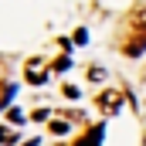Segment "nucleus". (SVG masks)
Masks as SVG:
<instances>
[{"label": "nucleus", "instance_id": "1", "mask_svg": "<svg viewBox=\"0 0 146 146\" xmlns=\"http://www.w3.org/2000/svg\"><path fill=\"white\" fill-rule=\"evenodd\" d=\"M95 106H99L102 112H119V106H122V95H119L115 88H106V92L95 99Z\"/></svg>", "mask_w": 146, "mask_h": 146}, {"label": "nucleus", "instance_id": "2", "mask_svg": "<svg viewBox=\"0 0 146 146\" xmlns=\"http://www.w3.org/2000/svg\"><path fill=\"white\" fill-rule=\"evenodd\" d=\"M48 78V72H44V65H37V61H31L27 65V82H34V85H41Z\"/></svg>", "mask_w": 146, "mask_h": 146}, {"label": "nucleus", "instance_id": "5", "mask_svg": "<svg viewBox=\"0 0 146 146\" xmlns=\"http://www.w3.org/2000/svg\"><path fill=\"white\" fill-rule=\"evenodd\" d=\"M0 143H14V133L10 129H0Z\"/></svg>", "mask_w": 146, "mask_h": 146}, {"label": "nucleus", "instance_id": "4", "mask_svg": "<svg viewBox=\"0 0 146 146\" xmlns=\"http://www.w3.org/2000/svg\"><path fill=\"white\" fill-rule=\"evenodd\" d=\"M10 95H14V88H10V85H3V82H0V106H3V102H7V99H10Z\"/></svg>", "mask_w": 146, "mask_h": 146}, {"label": "nucleus", "instance_id": "3", "mask_svg": "<svg viewBox=\"0 0 146 146\" xmlns=\"http://www.w3.org/2000/svg\"><path fill=\"white\" fill-rule=\"evenodd\" d=\"M51 133H68V122H65V119H54V122H51Z\"/></svg>", "mask_w": 146, "mask_h": 146}]
</instances>
